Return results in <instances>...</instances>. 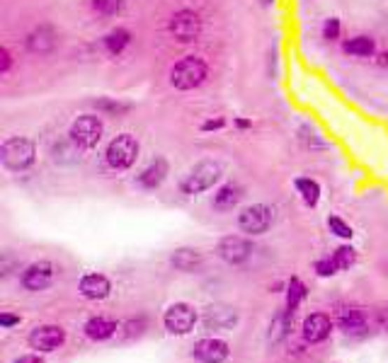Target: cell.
<instances>
[{"instance_id": "6da1fadb", "label": "cell", "mask_w": 388, "mask_h": 363, "mask_svg": "<svg viewBox=\"0 0 388 363\" xmlns=\"http://www.w3.org/2000/svg\"><path fill=\"white\" fill-rule=\"evenodd\" d=\"M209 76V66L204 59L199 56H185L170 68V85L175 90H182V92H190V90H197Z\"/></svg>"}, {"instance_id": "7a4b0ae2", "label": "cell", "mask_w": 388, "mask_h": 363, "mask_svg": "<svg viewBox=\"0 0 388 363\" xmlns=\"http://www.w3.org/2000/svg\"><path fill=\"white\" fill-rule=\"evenodd\" d=\"M36 148L29 138L25 136H13V138L3 141L0 145V160L10 172H25L34 165Z\"/></svg>"}, {"instance_id": "3957f363", "label": "cell", "mask_w": 388, "mask_h": 363, "mask_svg": "<svg viewBox=\"0 0 388 363\" xmlns=\"http://www.w3.org/2000/svg\"><path fill=\"white\" fill-rule=\"evenodd\" d=\"M219 180H221V165L214 160H202V162H197L185 177H182L180 189H182V194H187V197H194V194L209 192Z\"/></svg>"}, {"instance_id": "277c9868", "label": "cell", "mask_w": 388, "mask_h": 363, "mask_svg": "<svg viewBox=\"0 0 388 363\" xmlns=\"http://www.w3.org/2000/svg\"><path fill=\"white\" fill-rule=\"evenodd\" d=\"M104 124L97 114H81L68 129V138L78 145L81 150H92L102 141Z\"/></svg>"}, {"instance_id": "5b68a950", "label": "cell", "mask_w": 388, "mask_h": 363, "mask_svg": "<svg viewBox=\"0 0 388 363\" xmlns=\"http://www.w3.org/2000/svg\"><path fill=\"white\" fill-rule=\"evenodd\" d=\"M139 141L131 134H119L117 138L109 141L107 150H104V160L112 170H129L139 157Z\"/></svg>"}, {"instance_id": "8992f818", "label": "cell", "mask_w": 388, "mask_h": 363, "mask_svg": "<svg viewBox=\"0 0 388 363\" xmlns=\"http://www.w3.org/2000/svg\"><path fill=\"white\" fill-rule=\"evenodd\" d=\"M167 31L180 44H192L202 34V17H199V13H194L190 8L177 10L170 17V22H167Z\"/></svg>"}, {"instance_id": "52a82bcc", "label": "cell", "mask_w": 388, "mask_h": 363, "mask_svg": "<svg viewBox=\"0 0 388 363\" xmlns=\"http://www.w3.org/2000/svg\"><path fill=\"white\" fill-rule=\"evenodd\" d=\"M162 325H165V329L170 334H190L194 329V325H197V310L192 308L190 303H175L170 305V308L165 310V315H162Z\"/></svg>"}, {"instance_id": "ba28073f", "label": "cell", "mask_w": 388, "mask_h": 363, "mask_svg": "<svg viewBox=\"0 0 388 363\" xmlns=\"http://www.w3.org/2000/svg\"><path fill=\"white\" fill-rule=\"evenodd\" d=\"M272 220H275V213H272L270 206L265 204H253V206L243 208L238 213V228L243 230L245 235H262L270 230Z\"/></svg>"}, {"instance_id": "9c48e42d", "label": "cell", "mask_w": 388, "mask_h": 363, "mask_svg": "<svg viewBox=\"0 0 388 363\" xmlns=\"http://www.w3.org/2000/svg\"><path fill=\"white\" fill-rule=\"evenodd\" d=\"M216 255L221 257L228 264H243L250 255H253V245L248 238L243 235H226V238L219 240L216 245Z\"/></svg>"}, {"instance_id": "30bf717a", "label": "cell", "mask_w": 388, "mask_h": 363, "mask_svg": "<svg viewBox=\"0 0 388 363\" xmlns=\"http://www.w3.org/2000/svg\"><path fill=\"white\" fill-rule=\"evenodd\" d=\"M56 278V266L51 264V262L41 259V262H34V264H29L27 269L22 273V286L27 288V291H44V288H49L51 283H54Z\"/></svg>"}, {"instance_id": "8fae6325", "label": "cell", "mask_w": 388, "mask_h": 363, "mask_svg": "<svg viewBox=\"0 0 388 363\" xmlns=\"http://www.w3.org/2000/svg\"><path fill=\"white\" fill-rule=\"evenodd\" d=\"M64 341L66 332L59 325H41V327H34L32 334H29V344L36 351H56Z\"/></svg>"}, {"instance_id": "7c38bea8", "label": "cell", "mask_w": 388, "mask_h": 363, "mask_svg": "<svg viewBox=\"0 0 388 363\" xmlns=\"http://www.w3.org/2000/svg\"><path fill=\"white\" fill-rule=\"evenodd\" d=\"M230 349L223 339H199L194 344V359L202 363H223L228 359Z\"/></svg>"}, {"instance_id": "4fadbf2b", "label": "cell", "mask_w": 388, "mask_h": 363, "mask_svg": "<svg viewBox=\"0 0 388 363\" xmlns=\"http://www.w3.org/2000/svg\"><path fill=\"white\" fill-rule=\"evenodd\" d=\"M235 322H238V313L228 305H212V308L204 310V325L207 329H233Z\"/></svg>"}, {"instance_id": "5bb4252c", "label": "cell", "mask_w": 388, "mask_h": 363, "mask_svg": "<svg viewBox=\"0 0 388 363\" xmlns=\"http://www.w3.org/2000/svg\"><path fill=\"white\" fill-rule=\"evenodd\" d=\"M78 288H81L83 298H88V301H104L109 296V291H112V283H109V278L104 273H85Z\"/></svg>"}, {"instance_id": "9a60e30c", "label": "cell", "mask_w": 388, "mask_h": 363, "mask_svg": "<svg viewBox=\"0 0 388 363\" xmlns=\"http://www.w3.org/2000/svg\"><path fill=\"white\" fill-rule=\"evenodd\" d=\"M27 49L32 51V54H39V56L51 54V51L56 49L54 27H49V24H39V27H34L27 36Z\"/></svg>"}, {"instance_id": "2e32d148", "label": "cell", "mask_w": 388, "mask_h": 363, "mask_svg": "<svg viewBox=\"0 0 388 363\" xmlns=\"http://www.w3.org/2000/svg\"><path fill=\"white\" fill-rule=\"evenodd\" d=\"M330 329H333V322H330V318L323 313H313L303 320V339L311 341V344L323 341L325 336L330 334Z\"/></svg>"}, {"instance_id": "e0dca14e", "label": "cell", "mask_w": 388, "mask_h": 363, "mask_svg": "<svg viewBox=\"0 0 388 363\" xmlns=\"http://www.w3.org/2000/svg\"><path fill=\"white\" fill-rule=\"evenodd\" d=\"M167 172H170V167H167L165 157H155V160L151 162L139 177H136V182H139V187H144V189H158L160 184L165 182Z\"/></svg>"}, {"instance_id": "ac0fdd59", "label": "cell", "mask_w": 388, "mask_h": 363, "mask_svg": "<svg viewBox=\"0 0 388 363\" xmlns=\"http://www.w3.org/2000/svg\"><path fill=\"white\" fill-rule=\"evenodd\" d=\"M240 199H243V189H240L238 184L228 182V184H223V187H219L216 194H214V208L221 213L233 211V208L238 206Z\"/></svg>"}, {"instance_id": "d6986e66", "label": "cell", "mask_w": 388, "mask_h": 363, "mask_svg": "<svg viewBox=\"0 0 388 363\" xmlns=\"http://www.w3.org/2000/svg\"><path fill=\"white\" fill-rule=\"evenodd\" d=\"M202 252L199 250H192V247H180V250L172 252L170 257V264L175 266L177 271H197L202 266Z\"/></svg>"}, {"instance_id": "ffe728a7", "label": "cell", "mask_w": 388, "mask_h": 363, "mask_svg": "<svg viewBox=\"0 0 388 363\" xmlns=\"http://www.w3.org/2000/svg\"><path fill=\"white\" fill-rule=\"evenodd\" d=\"M345 54L349 56H359V59H371L376 54V41L366 34H359V36H352L342 44Z\"/></svg>"}, {"instance_id": "44dd1931", "label": "cell", "mask_w": 388, "mask_h": 363, "mask_svg": "<svg viewBox=\"0 0 388 363\" xmlns=\"http://www.w3.org/2000/svg\"><path fill=\"white\" fill-rule=\"evenodd\" d=\"M114 332H117V322L114 320H107V318H92L85 322V334L88 339L92 341H104L109 339Z\"/></svg>"}, {"instance_id": "7402d4cb", "label": "cell", "mask_w": 388, "mask_h": 363, "mask_svg": "<svg viewBox=\"0 0 388 363\" xmlns=\"http://www.w3.org/2000/svg\"><path fill=\"white\" fill-rule=\"evenodd\" d=\"M129 44H131V31L124 27L112 29L104 36V49H107L109 56H122L129 49Z\"/></svg>"}, {"instance_id": "603a6c76", "label": "cell", "mask_w": 388, "mask_h": 363, "mask_svg": "<svg viewBox=\"0 0 388 363\" xmlns=\"http://www.w3.org/2000/svg\"><path fill=\"white\" fill-rule=\"evenodd\" d=\"M338 325L345 332H361L366 327V318L361 310L356 308H342L338 310Z\"/></svg>"}, {"instance_id": "cb8c5ba5", "label": "cell", "mask_w": 388, "mask_h": 363, "mask_svg": "<svg viewBox=\"0 0 388 363\" xmlns=\"http://www.w3.org/2000/svg\"><path fill=\"white\" fill-rule=\"evenodd\" d=\"M293 187H296L298 197L303 199V204L306 206H318V201H321V184L316 180H311V177H298L296 182H293Z\"/></svg>"}, {"instance_id": "d4e9b609", "label": "cell", "mask_w": 388, "mask_h": 363, "mask_svg": "<svg viewBox=\"0 0 388 363\" xmlns=\"http://www.w3.org/2000/svg\"><path fill=\"white\" fill-rule=\"evenodd\" d=\"M97 112L102 114H109V117H122V114H127L131 109L129 102H122V99H114V97H99L95 102Z\"/></svg>"}, {"instance_id": "484cf974", "label": "cell", "mask_w": 388, "mask_h": 363, "mask_svg": "<svg viewBox=\"0 0 388 363\" xmlns=\"http://www.w3.org/2000/svg\"><path fill=\"white\" fill-rule=\"evenodd\" d=\"M291 318H293V315L289 313V310H284V313H279L275 320H272V325H270V339H272V341H279L282 336L289 332Z\"/></svg>"}, {"instance_id": "4316f807", "label": "cell", "mask_w": 388, "mask_h": 363, "mask_svg": "<svg viewBox=\"0 0 388 363\" xmlns=\"http://www.w3.org/2000/svg\"><path fill=\"white\" fill-rule=\"evenodd\" d=\"M306 298V286H303L298 278H291L289 281V288H286V310L293 315V310L298 308V303Z\"/></svg>"}, {"instance_id": "83f0119b", "label": "cell", "mask_w": 388, "mask_h": 363, "mask_svg": "<svg viewBox=\"0 0 388 363\" xmlns=\"http://www.w3.org/2000/svg\"><path fill=\"white\" fill-rule=\"evenodd\" d=\"M333 262H335V266H338V269H349V266L356 262L354 247H349V245L338 247V250L333 252Z\"/></svg>"}, {"instance_id": "f1b7e54d", "label": "cell", "mask_w": 388, "mask_h": 363, "mask_svg": "<svg viewBox=\"0 0 388 363\" xmlns=\"http://www.w3.org/2000/svg\"><path fill=\"white\" fill-rule=\"evenodd\" d=\"M328 228H330V233L338 235V238H342V240H352V235H354L352 225L345 223L340 215H330V218H328Z\"/></svg>"}, {"instance_id": "f546056e", "label": "cell", "mask_w": 388, "mask_h": 363, "mask_svg": "<svg viewBox=\"0 0 388 363\" xmlns=\"http://www.w3.org/2000/svg\"><path fill=\"white\" fill-rule=\"evenodd\" d=\"M122 8V0H92V10L102 17H112Z\"/></svg>"}, {"instance_id": "4dcf8cb0", "label": "cell", "mask_w": 388, "mask_h": 363, "mask_svg": "<svg viewBox=\"0 0 388 363\" xmlns=\"http://www.w3.org/2000/svg\"><path fill=\"white\" fill-rule=\"evenodd\" d=\"M340 34H342V24H340L338 17H328L323 22V39L325 41H338Z\"/></svg>"}, {"instance_id": "1f68e13d", "label": "cell", "mask_w": 388, "mask_h": 363, "mask_svg": "<svg viewBox=\"0 0 388 363\" xmlns=\"http://www.w3.org/2000/svg\"><path fill=\"white\" fill-rule=\"evenodd\" d=\"M301 141H303V143H306V148H311V150H316V148H325V143H323V141L316 136V131L308 129V126H306V129H301Z\"/></svg>"}, {"instance_id": "d6a6232c", "label": "cell", "mask_w": 388, "mask_h": 363, "mask_svg": "<svg viewBox=\"0 0 388 363\" xmlns=\"http://www.w3.org/2000/svg\"><path fill=\"white\" fill-rule=\"evenodd\" d=\"M316 271H318V276H333V273H338L340 269L335 266L333 257H328V259H318L316 262Z\"/></svg>"}, {"instance_id": "836d02e7", "label": "cell", "mask_w": 388, "mask_h": 363, "mask_svg": "<svg viewBox=\"0 0 388 363\" xmlns=\"http://www.w3.org/2000/svg\"><path fill=\"white\" fill-rule=\"evenodd\" d=\"M223 126H226V117H212V119L204 121L199 129H202L204 134H212V131H221Z\"/></svg>"}, {"instance_id": "e575fe53", "label": "cell", "mask_w": 388, "mask_h": 363, "mask_svg": "<svg viewBox=\"0 0 388 363\" xmlns=\"http://www.w3.org/2000/svg\"><path fill=\"white\" fill-rule=\"evenodd\" d=\"M10 68H13V54H10L8 46H0V73H10Z\"/></svg>"}, {"instance_id": "d590c367", "label": "cell", "mask_w": 388, "mask_h": 363, "mask_svg": "<svg viewBox=\"0 0 388 363\" xmlns=\"http://www.w3.org/2000/svg\"><path fill=\"white\" fill-rule=\"evenodd\" d=\"M0 325H3V327H13V325H20V315L3 313V315H0Z\"/></svg>"}, {"instance_id": "8d00e7d4", "label": "cell", "mask_w": 388, "mask_h": 363, "mask_svg": "<svg viewBox=\"0 0 388 363\" xmlns=\"http://www.w3.org/2000/svg\"><path fill=\"white\" fill-rule=\"evenodd\" d=\"M15 363H44V359H41V356H36V354H27V356H20Z\"/></svg>"}, {"instance_id": "74e56055", "label": "cell", "mask_w": 388, "mask_h": 363, "mask_svg": "<svg viewBox=\"0 0 388 363\" xmlns=\"http://www.w3.org/2000/svg\"><path fill=\"white\" fill-rule=\"evenodd\" d=\"M235 126H238V129H250V126H253V121H248V119H235Z\"/></svg>"}, {"instance_id": "f35d334b", "label": "cell", "mask_w": 388, "mask_h": 363, "mask_svg": "<svg viewBox=\"0 0 388 363\" xmlns=\"http://www.w3.org/2000/svg\"><path fill=\"white\" fill-rule=\"evenodd\" d=\"M275 3V0H262V5H272Z\"/></svg>"}, {"instance_id": "ab89813d", "label": "cell", "mask_w": 388, "mask_h": 363, "mask_svg": "<svg viewBox=\"0 0 388 363\" xmlns=\"http://www.w3.org/2000/svg\"><path fill=\"white\" fill-rule=\"evenodd\" d=\"M381 59H384V63H386V66H388V54H384V56H381Z\"/></svg>"}]
</instances>
